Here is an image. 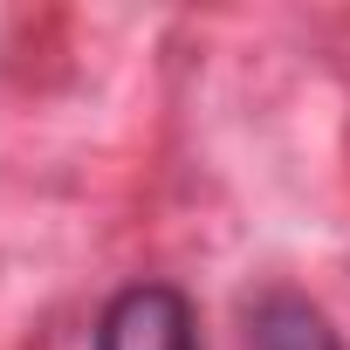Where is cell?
Segmentation results:
<instances>
[{"mask_svg":"<svg viewBox=\"0 0 350 350\" xmlns=\"http://www.w3.org/2000/svg\"><path fill=\"white\" fill-rule=\"evenodd\" d=\"M96 350H200V316L186 288L172 282H131L96 316Z\"/></svg>","mask_w":350,"mask_h":350,"instance_id":"cell-1","label":"cell"},{"mask_svg":"<svg viewBox=\"0 0 350 350\" xmlns=\"http://www.w3.org/2000/svg\"><path fill=\"white\" fill-rule=\"evenodd\" d=\"M247 350H343L329 316L295 288H261L247 302Z\"/></svg>","mask_w":350,"mask_h":350,"instance_id":"cell-2","label":"cell"}]
</instances>
